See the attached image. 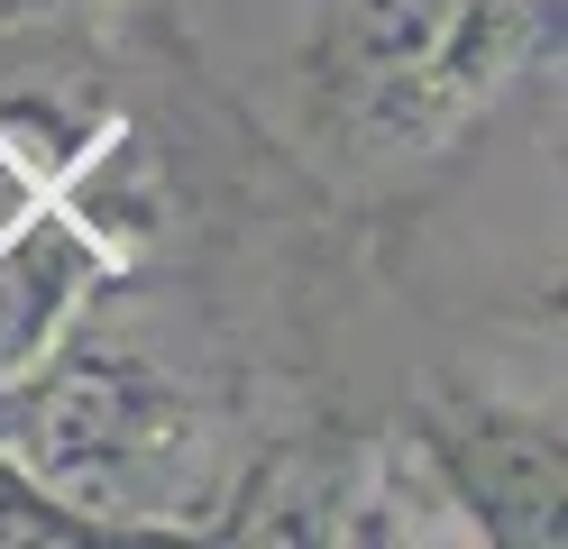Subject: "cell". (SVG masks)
Returning a JSON list of instances; mask_svg holds the SVG:
<instances>
[{
  "mask_svg": "<svg viewBox=\"0 0 568 549\" xmlns=\"http://www.w3.org/2000/svg\"><path fill=\"white\" fill-rule=\"evenodd\" d=\"M111 275V247L64 202H28L10 230H0V385L28 376L55 339L64 321L83 312V293Z\"/></svg>",
  "mask_w": 568,
  "mask_h": 549,
  "instance_id": "cell-4",
  "label": "cell"
},
{
  "mask_svg": "<svg viewBox=\"0 0 568 549\" xmlns=\"http://www.w3.org/2000/svg\"><path fill=\"white\" fill-rule=\"evenodd\" d=\"M477 28V0H312V64L348 110L404 129L458 92Z\"/></svg>",
  "mask_w": 568,
  "mask_h": 549,
  "instance_id": "cell-2",
  "label": "cell"
},
{
  "mask_svg": "<svg viewBox=\"0 0 568 549\" xmlns=\"http://www.w3.org/2000/svg\"><path fill=\"white\" fill-rule=\"evenodd\" d=\"M0 458L64 512L156 522L193 476V403L148 357H38L0 385Z\"/></svg>",
  "mask_w": 568,
  "mask_h": 549,
  "instance_id": "cell-1",
  "label": "cell"
},
{
  "mask_svg": "<svg viewBox=\"0 0 568 549\" xmlns=\"http://www.w3.org/2000/svg\"><path fill=\"white\" fill-rule=\"evenodd\" d=\"M28 202H47V183H38V165H28L19 146H0V230H10Z\"/></svg>",
  "mask_w": 568,
  "mask_h": 549,
  "instance_id": "cell-6",
  "label": "cell"
},
{
  "mask_svg": "<svg viewBox=\"0 0 568 549\" xmlns=\"http://www.w3.org/2000/svg\"><path fill=\"white\" fill-rule=\"evenodd\" d=\"M0 540H74V512L47 504L10 458H0Z\"/></svg>",
  "mask_w": 568,
  "mask_h": 549,
  "instance_id": "cell-5",
  "label": "cell"
},
{
  "mask_svg": "<svg viewBox=\"0 0 568 549\" xmlns=\"http://www.w3.org/2000/svg\"><path fill=\"white\" fill-rule=\"evenodd\" d=\"M432 458L449 476V504L477 512V531H514V540L559 531V430L541 413L458 403L432 421Z\"/></svg>",
  "mask_w": 568,
  "mask_h": 549,
  "instance_id": "cell-3",
  "label": "cell"
}]
</instances>
